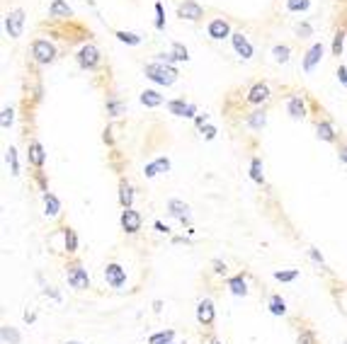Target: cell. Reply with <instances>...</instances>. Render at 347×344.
I'll return each instance as SVG.
<instances>
[{"instance_id": "7bdbcfd3", "label": "cell", "mask_w": 347, "mask_h": 344, "mask_svg": "<svg viewBox=\"0 0 347 344\" xmlns=\"http://www.w3.org/2000/svg\"><path fill=\"white\" fill-rule=\"evenodd\" d=\"M309 254H311V259H313V262H316V264H321V267H323V269H326V262H323V257H321V254H318V250H313V247H311V250H309Z\"/></svg>"}, {"instance_id": "8992f818", "label": "cell", "mask_w": 347, "mask_h": 344, "mask_svg": "<svg viewBox=\"0 0 347 344\" xmlns=\"http://www.w3.org/2000/svg\"><path fill=\"white\" fill-rule=\"evenodd\" d=\"M97 63H100V51H97V46L88 44V46H83V49L78 51V66H80V68L92 71Z\"/></svg>"}, {"instance_id": "681fc988", "label": "cell", "mask_w": 347, "mask_h": 344, "mask_svg": "<svg viewBox=\"0 0 347 344\" xmlns=\"http://www.w3.org/2000/svg\"><path fill=\"white\" fill-rule=\"evenodd\" d=\"M197 124H199V126H204V124H206V114H204V116H197Z\"/></svg>"}, {"instance_id": "cb8c5ba5", "label": "cell", "mask_w": 347, "mask_h": 344, "mask_svg": "<svg viewBox=\"0 0 347 344\" xmlns=\"http://www.w3.org/2000/svg\"><path fill=\"white\" fill-rule=\"evenodd\" d=\"M175 340V330H163V332H156L148 337V344H173Z\"/></svg>"}, {"instance_id": "836d02e7", "label": "cell", "mask_w": 347, "mask_h": 344, "mask_svg": "<svg viewBox=\"0 0 347 344\" xmlns=\"http://www.w3.org/2000/svg\"><path fill=\"white\" fill-rule=\"evenodd\" d=\"M343 41H345V29H340L335 39H333V56H340L343 54Z\"/></svg>"}, {"instance_id": "e0dca14e", "label": "cell", "mask_w": 347, "mask_h": 344, "mask_svg": "<svg viewBox=\"0 0 347 344\" xmlns=\"http://www.w3.org/2000/svg\"><path fill=\"white\" fill-rule=\"evenodd\" d=\"M170 170V160L168 158H158V160H153V163H148L144 167V175L146 177H156V175H161V172H168Z\"/></svg>"}, {"instance_id": "30bf717a", "label": "cell", "mask_w": 347, "mask_h": 344, "mask_svg": "<svg viewBox=\"0 0 347 344\" xmlns=\"http://www.w3.org/2000/svg\"><path fill=\"white\" fill-rule=\"evenodd\" d=\"M270 100V88H267V83H255L253 88H250V92H248V102L250 105H265Z\"/></svg>"}, {"instance_id": "f6af8a7d", "label": "cell", "mask_w": 347, "mask_h": 344, "mask_svg": "<svg viewBox=\"0 0 347 344\" xmlns=\"http://www.w3.org/2000/svg\"><path fill=\"white\" fill-rule=\"evenodd\" d=\"M211 267H214V272H216V274H226V264H223L221 259H214V262H211Z\"/></svg>"}, {"instance_id": "7402d4cb", "label": "cell", "mask_w": 347, "mask_h": 344, "mask_svg": "<svg viewBox=\"0 0 347 344\" xmlns=\"http://www.w3.org/2000/svg\"><path fill=\"white\" fill-rule=\"evenodd\" d=\"M49 15H51V17H71L73 12H71V7H68L63 0H54L51 7H49Z\"/></svg>"}, {"instance_id": "3957f363", "label": "cell", "mask_w": 347, "mask_h": 344, "mask_svg": "<svg viewBox=\"0 0 347 344\" xmlns=\"http://www.w3.org/2000/svg\"><path fill=\"white\" fill-rule=\"evenodd\" d=\"M32 58L37 63H41V66H46V63H51L56 58V49L46 39H37V41H32Z\"/></svg>"}, {"instance_id": "4dcf8cb0", "label": "cell", "mask_w": 347, "mask_h": 344, "mask_svg": "<svg viewBox=\"0 0 347 344\" xmlns=\"http://www.w3.org/2000/svg\"><path fill=\"white\" fill-rule=\"evenodd\" d=\"M270 313H272V315H284V313H287V303H284L282 296H272V298H270Z\"/></svg>"}, {"instance_id": "f546056e", "label": "cell", "mask_w": 347, "mask_h": 344, "mask_svg": "<svg viewBox=\"0 0 347 344\" xmlns=\"http://www.w3.org/2000/svg\"><path fill=\"white\" fill-rule=\"evenodd\" d=\"M63 237H66V252L73 254L78 250V237H75L73 228H63Z\"/></svg>"}, {"instance_id": "4316f807", "label": "cell", "mask_w": 347, "mask_h": 344, "mask_svg": "<svg viewBox=\"0 0 347 344\" xmlns=\"http://www.w3.org/2000/svg\"><path fill=\"white\" fill-rule=\"evenodd\" d=\"M250 177L257 184H265V175H262V160L260 158H253L250 160Z\"/></svg>"}, {"instance_id": "83f0119b", "label": "cell", "mask_w": 347, "mask_h": 344, "mask_svg": "<svg viewBox=\"0 0 347 344\" xmlns=\"http://www.w3.org/2000/svg\"><path fill=\"white\" fill-rule=\"evenodd\" d=\"M114 36L122 41V44H129V46H136V44H141V36L134 34V32H124V29H117Z\"/></svg>"}, {"instance_id": "277c9868", "label": "cell", "mask_w": 347, "mask_h": 344, "mask_svg": "<svg viewBox=\"0 0 347 344\" xmlns=\"http://www.w3.org/2000/svg\"><path fill=\"white\" fill-rule=\"evenodd\" d=\"M22 27H24V10H10L7 12V17H5V29H7V34L12 36V39H19L22 36Z\"/></svg>"}, {"instance_id": "f907efd6", "label": "cell", "mask_w": 347, "mask_h": 344, "mask_svg": "<svg viewBox=\"0 0 347 344\" xmlns=\"http://www.w3.org/2000/svg\"><path fill=\"white\" fill-rule=\"evenodd\" d=\"M66 344H80V342H66Z\"/></svg>"}, {"instance_id": "e575fe53", "label": "cell", "mask_w": 347, "mask_h": 344, "mask_svg": "<svg viewBox=\"0 0 347 344\" xmlns=\"http://www.w3.org/2000/svg\"><path fill=\"white\" fill-rule=\"evenodd\" d=\"M7 163H10V170H12V175H19V165H17V150H15V148H7Z\"/></svg>"}, {"instance_id": "f35d334b", "label": "cell", "mask_w": 347, "mask_h": 344, "mask_svg": "<svg viewBox=\"0 0 347 344\" xmlns=\"http://www.w3.org/2000/svg\"><path fill=\"white\" fill-rule=\"evenodd\" d=\"M12 114H15V112H12V107H5V109H2V121H0V126H2V128H10L12 119H15Z\"/></svg>"}, {"instance_id": "d6a6232c", "label": "cell", "mask_w": 347, "mask_h": 344, "mask_svg": "<svg viewBox=\"0 0 347 344\" xmlns=\"http://www.w3.org/2000/svg\"><path fill=\"white\" fill-rule=\"evenodd\" d=\"M272 56H274L277 63H287V61H289V46H274Z\"/></svg>"}, {"instance_id": "2e32d148", "label": "cell", "mask_w": 347, "mask_h": 344, "mask_svg": "<svg viewBox=\"0 0 347 344\" xmlns=\"http://www.w3.org/2000/svg\"><path fill=\"white\" fill-rule=\"evenodd\" d=\"M287 112H289V116H292V119H304V116H306V107H304V102H301V97H299V95H292V97H289V102H287Z\"/></svg>"}, {"instance_id": "ffe728a7", "label": "cell", "mask_w": 347, "mask_h": 344, "mask_svg": "<svg viewBox=\"0 0 347 344\" xmlns=\"http://www.w3.org/2000/svg\"><path fill=\"white\" fill-rule=\"evenodd\" d=\"M141 105H146V107H158V105H163V95L158 90H144L141 92Z\"/></svg>"}, {"instance_id": "74e56055", "label": "cell", "mask_w": 347, "mask_h": 344, "mask_svg": "<svg viewBox=\"0 0 347 344\" xmlns=\"http://www.w3.org/2000/svg\"><path fill=\"white\" fill-rule=\"evenodd\" d=\"M107 112H110L112 116H119V114L124 112V105H122L119 100H107Z\"/></svg>"}, {"instance_id": "4fadbf2b", "label": "cell", "mask_w": 347, "mask_h": 344, "mask_svg": "<svg viewBox=\"0 0 347 344\" xmlns=\"http://www.w3.org/2000/svg\"><path fill=\"white\" fill-rule=\"evenodd\" d=\"M323 58V44L318 41V44H313L309 51H306V56H304V71L311 73L313 68H316V63Z\"/></svg>"}, {"instance_id": "44dd1931", "label": "cell", "mask_w": 347, "mask_h": 344, "mask_svg": "<svg viewBox=\"0 0 347 344\" xmlns=\"http://www.w3.org/2000/svg\"><path fill=\"white\" fill-rule=\"evenodd\" d=\"M267 124V114H265V109H255L253 114H248V126L260 131V128Z\"/></svg>"}, {"instance_id": "bcb514c9", "label": "cell", "mask_w": 347, "mask_h": 344, "mask_svg": "<svg viewBox=\"0 0 347 344\" xmlns=\"http://www.w3.org/2000/svg\"><path fill=\"white\" fill-rule=\"evenodd\" d=\"M338 78H340V83L347 88V68H345V66H340V68H338Z\"/></svg>"}, {"instance_id": "484cf974", "label": "cell", "mask_w": 347, "mask_h": 344, "mask_svg": "<svg viewBox=\"0 0 347 344\" xmlns=\"http://www.w3.org/2000/svg\"><path fill=\"white\" fill-rule=\"evenodd\" d=\"M316 131H318V138H323V141H328V143L335 141V131H333V126H330V121H318Z\"/></svg>"}, {"instance_id": "d4e9b609", "label": "cell", "mask_w": 347, "mask_h": 344, "mask_svg": "<svg viewBox=\"0 0 347 344\" xmlns=\"http://www.w3.org/2000/svg\"><path fill=\"white\" fill-rule=\"evenodd\" d=\"M119 201L124 209H131V201H134V192H131V184L129 182H122L119 184Z\"/></svg>"}, {"instance_id": "d590c367", "label": "cell", "mask_w": 347, "mask_h": 344, "mask_svg": "<svg viewBox=\"0 0 347 344\" xmlns=\"http://www.w3.org/2000/svg\"><path fill=\"white\" fill-rule=\"evenodd\" d=\"M299 276V269H287V272H274L277 281H294Z\"/></svg>"}, {"instance_id": "5bb4252c", "label": "cell", "mask_w": 347, "mask_h": 344, "mask_svg": "<svg viewBox=\"0 0 347 344\" xmlns=\"http://www.w3.org/2000/svg\"><path fill=\"white\" fill-rule=\"evenodd\" d=\"M168 109H170L175 116H187V119L197 114V107H194V105H187L184 100H170V102H168Z\"/></svg>"}, {"instance_id": "8fae6325", "label": "cell", "mask_w": 347, "mask_h": 344, "mask_svg": "<svg viewBox=\"0 0 347 344\" xmlns=\"http://www.w3.org/2000/svg\"><path fill=\"white\" fill-rule=\"evenodd\" d=\"M197 320H199V325H204V327L214 325V303H211L209 298L199 301V306H197Z\"/></svg>"}, {"instance_id": "7a4b0ae2", "label": "cell", "mask_w": 347, "mask_h": 344, "mask_svg": "<svg viewBox=\"0 0 347 344\" xmlns=\"http://www.w3.org/2000/svg\"><path fill=\"white\" fill-rule=\"evenodd\" d=\"M66 279H68V284H71L75 291L90 289V276H88V269H83V264H80V262H71V264L66 267Z\"/></svg>"}, {"instance_id": "d6986e66", "label": "cell", "mask_w": 347, "mask_h": 344, "mask_svg": "<svg viewBox=\"0 0 347 344\" xmlns=\"http://www.w3.org/2000/svg\"><path fill=\"white\" fill-rule=\"evenodd\" d=\"M44 209H46V216L56 218L58 216V211H61V201L56 199L51 192H44Z\"/></svg>"}, {"instance_id": "ba28073f", "label": "cell", "mask_w": 347, "mask_h": 344, "mask_svg": "<svg viewBox=\"0 0 347 344\" xmlns=\"http://www.w3.org/2000/svg\"><path fill=\"white\" fill-rule=\"evenodd\" d=\"M177 15L182 19H189V22H197V19L204 17V7H201L199 2H194V0H184L182 5L177 7Z\"/></svg>"}, {"instance_id": "9a60e30c", "label": "cell", "mask_w": 347, "mask_h": 344, "mask_svg": "<svg viewBox=\"0 0 347 344\" xmlns=\"http://www.w3.org/2000/svg\"><path fill=\"white\" fill-rule=\"evenodd\" d=\"M168 209H170V214L175 218H180L182 223H189V206L180 199H170L168 201Z\"/></svg>"}, {"instance_id": "f1b7e54d", "label": "cell", "mask_w": 347, "mask_h": 344, "mask_svg": "<svg viewBox=\"0 0 347 344\" xmlns=\"http://www.w3.org/2000/svg\"><path fill=\"white\" fill-rule=\"evenodd\" d=\"M0 335H2V342H5V344H19V335H17V330H15V327L2 325Z\"/></svg>"}, {"instance_id": "816d5d0a", "label": "cell", "mask_w": 347, "mask_h": 344, "mask_svg": "<svg viewBox=\"0 0 347 344\" xmlns=\"http://www.w3.org/2000/svg\"><path fill=\"white\" fill-rule=\"evenodd\" d=\"M211 344H221V342H211Z\"/></svg>"}, {"instance_id": "ac0fdd59", "label": "cell", "mask_w": 347, "mask_h": 344, "mask_svg": "<svg viewBox=\"0 0 347 344\" xmlns=\"http://www.w3.org/2000/svg\"><path fill=\"white\" fill-rule=\"evenodd\" d=\"M228 289H231V293L233 296H245L248 293V284H245V279H243V274H238V276H231L228 281Z\"/></svg>"}, {"instance_id": "6da1fadb", "label": "cell", "mask_w": 347, "mask_h": 344, "mask_svg": "<svg viewBox=\"0 0 347 344\" xmlns=\"http://www.w3.org/2000/svg\"><path fill=\"white\" fill-rule=\"evenodd\" d=\"M148 80H153V83H158V85H173L175 80H177V75L180 73L175 71L173 66H168V63H148L146 68H144Z\"/></svg>"}, {"instance_id": "5b68a950", "label": "cell", "mask_w": 347, "mask_h": 344, "mask_svg": "<svg viewBox=\"0 0 347 344\" xmlns=\"http://www.w3.org/2000/svg\"><path fill=\"white\" fill-rule=\"evenodd\" d=\"M105 279H107V284L112 289H122L127 284V269L122 264H117V262H110L105 267Z\"/></svg>"}, {"instance_id": "9c48e42d", "label": "cell", "mask_w": 347, "mask_h": 344, "mask_svg": "<svg viewBox=\"0 0 347 344\" xmlns=\"http://www.w3.org/2000/svg\"><path fill=\"white\" fill-rule=\"evenodd\" d=\"M231 41H233V49H236V54L240 58H253V46H250V41H248V36L236 32V34H231Z\"/></svg>"}, {"instance_id": "60d3db41", "label": "cell", "mask_w": 347, "mask_h": 344, "mask_svg": "<svg viewBox=\"0 0 347 344\" xmlns=\"http://www.w3.org/2000/svg\"><path fill=\"white\" fill-rule=\"evenodd\" d=\"M299 344H316V335L311 332V330H304L301 335H299V340H296Z\"/></svg>"}, {"instance_id": "1f68e13d", "label": "cell", "mask_w": 347, "mask_h": 344, "mask_svg": "<svg viewBox=\"0 0 347 344\" xmlns=\"http://www.w3.org/2000/svg\"><path fill=\"white\" fill-rule=\"evenodd\" d=\"M311 0H287V10L289 12H304V10H309Z\"/></svg>"}, {"instance_id": "7dc6e473", "label": "cell", "mask_w": 347, "mask_h": 344, "mask_svg": "<svg viewBox=\"0 0 347 344\" xmlns=\"http://www.w3.org/2000/svg\"><path fill=\"white\" fill-rule=\"evenodd\" d=\"M338 158L347 165V145H340V148H338Z\"/></svg>"}, {"instance_id": "ab89813d", "label": "cell", "mask_w": 347, "mask_h": 344, "mask_svg": "<svg viewBox=\"0 0 347 344\" xmlns=\"http://www.w3.org/2000/svg\"><path fill=\"white\" fill-rule=\"evenodd\" d=\"M156 27H158V29L165 27V12H163V5H161V2H156Z\"/></svg>"}, {"instance_id": "8d00e7d4", "label": "cell", "mask_w": 347, "mask_h": 344, "mask_svg": "<svg viewBox=\"0 0 347 344\" xmlns=\"http://www.w3.org/2000/svg\"><path fill=\"white\" fill-rule=\"evenodd\" d=\"M173 56H175V61H187L189 58V54H187V49H184L182 44H173Z\"/></svg>"}, {"instance_id": "603a6c76", "label": "cell", "mask_w": 347, "mask_h": 344, "mask_svg": "<svg viewBox=\"0 0 347 344\" xmlns=\"http://www.w3.org/2000/svg\"><path fill=\"white\" fill-rule=\"evenodd\" d=\"M29 160H32V165H37V167L44 165V148H41L39 141H32V143H29Z\"/></svg>"}, {"instance_id": "ee69618b", "label": "cell", "mask_w": 347, "mask_h": 344, "mask_svg": "<svg viewBox=\"0 0 347 344\" xmlns=\"http://www.w3.org/2000/svg\"><path fill=\"white\" fill-rule=\"evenodd\" d=\"M296 34H299V36H309L311 34V24H309V22L299 24V27H296Z\"/></svg>"}, {"instance_id": "c3c4849f", "label": "cell", "mask_w": 347, "mask_h": 344, "mask_svg": "<svg viewBox=\"0 0 347 344\" xmlns=\"http://www.w3.org/2000/svg\"><path fill=\"white\" fill-rule=\"evenodd\" d=\"M156 228H158V230H161V233H168V226H163V223H161V221H156Z\"/></svg>"}, {"instance_id": "b9f144b4", "label": "cell", "mask_w": 347, "mask_h": 344, "mask_svg": "<svg viewBox=\"0 0 347 344\" xmlns=\"http://www.w3.org/2000/svg\"><path fill=\"white\" fill-rule=\"evenodd\" d=\"M201 133H204V138H206V141H211V138L216 136V128H214V126H209V124H206V126H201Z\"/></svg>"}, {"instance_id": "7c38bea8", "label": "cell", "mask_w": 347, "mask_h": 344, "mask_svg": "<svg viewBox=\"0 0 347 344\" xmlns=\"http://www.w3.org/2000/svg\"><path fill=\"white\" fill-rule=\"evenodd\" d=\"M206 32H209L211 39H216V41H219V39H223V36L231 34V27H228V22H226L223 17H216V19H211V22H209Z\"/></svg>"}, {"instance_id": "52a82bcc", "label": "cell", "mask_w": 347, "mask_h": 344, "mask_svg": "<svg viewBox=\"0 0 347 344\" xmlns=\"http://www.w3.org/2000/svg\"><path fill=\"white\" fill-rule=\"evenodd\" d=\"M119 221H122V228L127 230L129 235H134V233H139V230H141V214H139V211H134V209H124Z\"/></svg>"}]
</instances>
